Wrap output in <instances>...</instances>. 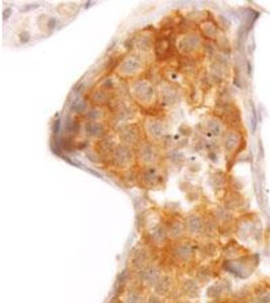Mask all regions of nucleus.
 Instances as JSON below:
<instances>
[{
    "label": "nucleus",
    "instance_id": "f257e3e1",
    "mask_svg": "<svg viewBox=\"0 0 270 303\" xmlns=\"http://www.w3.org/2000/svg\"><path fill=\"white\" fill-rule=\"evenodd\" d=\"M131 93L134 98L143 105H150L155 100V89L152 83L146 79L135 81L131 86Z\"/></svg>",
    "mask_w": 270,
    "mask_h": 303
},
{
    "label": "nucleus",
    "instance_id": "f03ea898",
    "mask_svg": "<svg viewBox=\"0 0 270 303\" xmlns=\"http://www.w3.org/2000/svg\"><path fill=\"white\" fill-rule=\"evenodd\" d=\"M142 68L143 64L140 59L135 55H129L119 64L117 72L123 77H133L142 70Z\"/></svg>",
    "mask_w": 270,
    "mask_h": 303
},
{
    "label": "nucleus",
    "instance_id": "7ed1b4c3",
    "mask_svg": "<svg viewBox=\"0 0 270 303\" xmlns=\"http://www.w3.org/2000/svg\"><path fill=\"white\" fill-rule=\"evenodd\" d=\"M112 161L115 165L119 168H126L133 164L134 155L133 152L127 146L120 145L113 150L112 152Z\"/></svg>",
    "mask_w": 270,
    "mask_h": 303
},
{
    "label": "nucleus",
    "instance_id": "20e7f679",
    "mask_svg": "<svg viewBox=\"0 0 270 303\" xmlns=\"http://www.w3.org/2000/svg\"><path fill=\"white\" fill-rule=\"evenodd\" d=\"M145 130L149 137L153 140H160L167 134V126L162 120L156 118H148L145 121Z\"/></svg>",
    "mask_w": 270,
    "mask_h": 303
},
{
    "label": "nucleus",
    "instance_id": "39448f33",
    "mask_svg": "<svg viewBox=\"0 0 270 303\" xmlns=\"http://www.w3.org/2000/svg\"><path fill=\"white\" fill-rule=\"evenodd\" d=\"M138 157L142 164L146 166H151L158 160V150L152 144H143L140 146L138 151Z\"/></svg>",
    "mask_w": 270,
    "mask_h": 303
},
{
    "label": "nucleus",
    "instance_id": "423d86ee",
    "mask_svg": "<svg viewBox=\"0 0 270 303\" xmlns=\"http://www.w3.org/2000/svg\"><path fill=\"white\" fill-rule=\"evenodd\" d=\"M161 172L157 167L153 165L147 166L146 168L143 170V172L141 173L142 181L149 186H156L158 184L161 183L162 181V175Z\"/></svg>",
    "mask_w": 270,
    "mask_h": 303
},
{
    "label": "nucleus",
    "instance_id": "0eeeda50",
    "mask_svg": "<svg viewBox=\"0 0 270 303\" xmlns=\"http://www.w3.org/2000/svg\"><path fill=\"white\" fill-rule=\"evenodd\" d=\"M119 138L124 146L135 145L139 141V130L135 125H127L119 130Z\"/></svg>",
    "mask_w": 270,
    "mask_h": 303
},
{
    "label": "nucleus",
    "instance_id": "6e6552de",
    "mask_svg": "<svg viewBox=\"0 0 270 303\" xmlns=\"http://www.w3.org/2000/svg\"><path fill=\"white\" fill-rule=\"evenodd\" d=\"M140 276H141V280L146 285H149V286L154 285L155 286L156 283L160 280L161 274H160V270L156 266H147L141 272Z\"/></svg>",
    "mask_w": 270,
    "mask_h": 303
},
{
    "label": "nucleus",
    "instance_id": "1a4fd4ad",
    "mask_svg": "<svg viewBox=\"0 0 270 303\" xmlns=\"http://www.w3.org/2000/svg\"><path fill=\"white\" fill-rule=\"evenodd\" d=\"M200 39L197 34L191 33L182 37L179 41V50L183 53H190L199 47Z\"/></svg>",
    "mask_w": 270,
    "mask_h": 303
},
{
    "label": "nucleus",
    "instance_id": "9d476101",
    "mask_svg": "<svg viewBox=\"0 0 270 303\" xmlns=\"http://www.w3.org/2000/svg\"><path fill=\"white\" fill-rule=\"evenodd\" d=\"M105 128L104 125L99 121H89L85 124V134L89 138H100L104 134Z\"/></svg>",
    "mask_w": 270,
    "mask_h": 303
},
{
    "label": "nucleus",
    "instance_id": "9b49d317",
    "mask_svg": "<svg viewBox=\"0 0 270 303\" xmlns=\"http://www.w3.org/2000/svg\"><path fill=\"white\" fill-rule=\"evenodd\" d=\"M185 227L188 229L189 232L191 233H197L200 231V229L202 227V222L199 216H197L195 214L189 215L186 219Z\"/></svg>",
    "mask_w": 270,
    "mask_h": 303
},
{
    "label": "nucleus",
    "instance_id": "f8f14e48",
    "mask_svg": "<svg viewBox=\"0 0 270 303\" xmlns=\"http://www.w3.org/2000/svg\"><path fill=\"white\" fill-rule=\"evenodd\" d=\"M192 249L187 243H180L175 248L174 254L177 259L181 261H187L191 256Z\"/></svg>",
    "mask_w": 270,
    "mask_h": 303
},
{
    "label": "nucleus",
    "instance_id": "ddd939ff",
    "mask_svg": "<svg viewBox=\"0 0 270 303\" xmlns=\"http://www.w3.org/2000/svg\"><path fill=\"white\" fill-rule=\"evenodd\" d=\"M168 235V229H166L163 225L157 224L155 225L151 231V236L155 243H162L165 241Z\"/></svg>",
    "mask_w": 270,
    "mask_h": 303
},
{
    "label": "nucleus",
    "instance_id": "4468645a",
    "mask_svg": "<svg viewBox=\"0 0 270 303\" xmlns=\"http://www.w3.org/2000/svg\"><path fill=\"white\" fill-rule=\"evenodd\" d=\"M162 91H163V93L161 94L163 96V101L166 104H172L176 102V100H177V91H175L171 86H164Z\"/></svg>",
    "mask_w": 270,
    "mask_h": 303
},
{
    "label": "nucleus",
    "instance_id": "2eb2a0df",
    "mask_svg": "<svg viewBox=\"0 0 270 303\" xmlns=\"http://www.w3.org/2000/svg\"><path fill=\"white\" fill-rule=\"evenodd\" d=\"M185 225L182 223L181 221L179 220H175L173 221L172 223L170 224L168 228V233L170 235L172 238H179L180 235L184 232V229H185Z\"/></svg>",
    "mask_w": 270,
    "mask_h": 303
},
{
    "label": "nucleus",
    "instance_id": "dca6fc26",
    "mask_svg": "<svg viewBox=\"0 0 270 303\" xmlns=\"http://www.w3.org/2000/svg\"><path fill=\"white\" fill-rule=\"evenodd\" d=\"M239 142V137L236 132L230 131L226 134V138H225V148L228 152H231L237 147Z\"/></svg>",
    "mask_w": 270,
    "mask_h": 303
},
{
    "label": "nucleus",
    "instance_id": "f3484780",
    "mask_svg": "<svg viewBox=\"0 0 270 303\" xmlns=\"http://www.w3.org/2000/svg\"><path fill=\"white\" fill-rule=\"evenodd\" d=\"M170 289V281L167 277H161L155 285V291L157 294L164 295L169 291Z\"/></svg>",
    "mask_w": 270,
    "mask_h": 303
},
{
    "label": "nucleus",
    "instance_id": "a211bd4d",
    "mask_svg": "<svg viewBox=\"0 0 270 303\" xmlns=\"http://www.w3.org/2000/svg\"><path fill=\"white\" fill-rule=\"evenodd\" d=\"M148 260V255L144 250H139L133 258V264L136 267H144Z\"/></svg>",
    "mask_w": 270,
    "mask_h": 303
},
{
    "label": "nucleus",
    "instance_id": "6ab92c4d",
    "mask_svg": "<svg viewBox=\"0 0 270 303\" xmlns=\"http://www.w3.org/2000/svg\"><path fill=\"white\" fill-rule=\"evenodd\" d=\"M206 128L209 130V134H210V135H213V137H217L221 134V125L214 119H210L207 121Z\"/></svg>",
    "mask_w": 270,
    "mask_h": 303
},
{
    "label": "nucleus",
    "instance_id": "aec40b11",
    "mask_svg": "<svg viewBox=\"0 0 270 303\" xmlns=\"http://www.w3.org/2000/svg\"><path fill=\"white\" fill-rule=\"evenodd\" d=\"M169 46H170V43H169L168 40H161L159 41L157 44H156V53L157 55H164L167 53Z\"/></svg>",
    "mask_w": 270,
    "mask_h": 303
},
{
    "label": "nucleus",
    "instance_id": "412c9836",
    "mask_svg": "<svg viewBox=\"0 0 270 303\" xmlns=\"http://www.w3.org/2000/svg\"><path fill=\"white\" fill-rule=\"evenodd\" d=\"M196 290H197V286L194 282L191 280L185 282L184 286H183V291H184L185 294H187L188 296H193L196 293Z\"/></svg>",
    "mask_w": 270,
    "mask_h": 303
},
{
    "label": "nucleus",
    "instance_id": "4be33fe9",
    "mask_svg": "<svg viewBox=\"0 0 270 303\" xmlns=\"http://www.w3.org/2000/svg\"><path fill=\"white\" fill-rule=\"evenodd\" d=\"M151 46H152V41L149 37H143L137 45V47L139 48L140 50H143V51H148L149 48Z\"/></svg>",
    "mask_w": 270,
    "mask_h": 303
},
{
    "label": "nucleus",
    "instance_id": "5701e85b",
    "mask_svg": "<svg viewBox=\"0 0 270 303\" xmlns=\"http://www.w3.org/2000/svg\"><path fill=\"white\" fill-rule=\"evenodd\" d=\"M102 110L99 108H93L88 112V118L90 121H97V119L102 117Z\"/></svg>",
    "mask_w": 270,
    "mask_h": 303
},
{
    "label": "nucleus",
    "instance_id": "b1692460",
    "mask_svg": "<svg viewBox=\"0 0 270 303\" xmlns=\"http://www.w3.org/2000/svg\"><path fill=\"white\" fill-rule=\"evenodd\" d=\"M93 100L96 103H102L107 100V93L106 91H96L93 94Z\"/></svg>",
    "mask_w": 270,
    "mask_h": 303
},
{
    "label": "nucleus",
    "instance_id": "393cba45",
    "mask_svg": "<svg viewBox=\"0 0 270 303\" xmlns=\"http://www.w3.org/2000/svg\"><path fill=\"white\" fill-rule=\"evenodd\" d=\"M127 303H139L140 302V295L136 291H131L127 296Z\"/></svg>",
    "mask_w": 270,
    "mask_h": 303
},
{
    "label": "nucleus",
    "instance_id": "a878e982",
    "mask_svg": "<svg viewBox=\"0 0 270 303\" xmlns=\"http://www.w3.org/2000/svg\"><path fill=\"white\" fill-rule=\"evenodd\" d=\"M72 108H73V110L76 111V112H81V111L84 110V108H85V102L83 100H81L80 98L75 99Z\"/></svg>",
    "mask_w": 270,
    "mask_h": 303
},
{
    "label": "nucleus",
    "instance_id": "bb28decb",
    "mask_svg": "<svg viewBox=\"0 0 270 303\" xmlns=\"http://www.w3.org/2000/svg\"><path fill=\"white\" fill-rule=\"evenodd\" d=\"M251 127L252 131L255 132L256 127H257V115H256V111L253 108L252 109V118H251Z\"/></svg>",
    "mask_w": 270,
    "mask_h": 303
},
{
    "label": "nucleus",
    "instance_id": "cd10ccee",
    "mask_svg": "<svg viewBox=\"0 0 270 303\" xmlns=\"http://www.w3.org/2000/svg\"><path fill=\"white\" fill-rule=\"evenodd\" d=\"M19 39H20V41L23 44V43H27V41H29L30 39V36H29V33H27V31H23V33H22L19 34Z\"/></svg>",
    "mask_w": 270,
    "mask_h": 303
},
{
    "label": "nucleus",
    "instance_id": "c85d7f7f",
    "mask_svg": "<svg viewBox=\"0 0 270 303\" xmlns=\"http://www.w3.org/2000/svg\"><path fill=\"white\" fill-rule=\"evenodd\" d=\"M147 303H161V301H160V299L158 297H156V296H152V297L149 298Z\"/></svg>",
    "mask_w": 270,
    "mask_h": 303
},
{
    "label": "nucleus",
    "instance_id": "c756f323",
    "mask_svg": "<svg viewBox=\"0 0 270 303\" xmlns=\"http://www.w3.org/2000/svg\"><path fill=\"white\" fill-rule=\"evenodd\" d=\"M56 19H55V18H51L50 20H49V21H48V27H49V29H54V27H55V25H56Z\"/></svg>",
    "mask_w": 270,
    "mask_h": 303
}]
</instances>
